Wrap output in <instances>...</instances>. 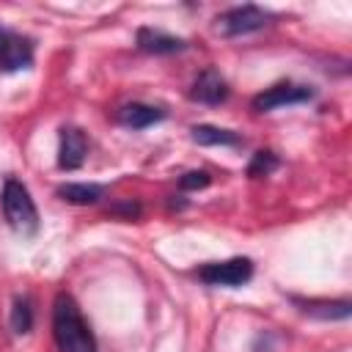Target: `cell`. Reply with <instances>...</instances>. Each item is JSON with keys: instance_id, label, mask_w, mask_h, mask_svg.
Returning a JSON list of instances; mask_svg holds the SVG:
<instances>
[{"instance_id": "1", "label": "cell", "mask_w": 352, "mask_h": 352, "mask_svg": "<svg viewBox=\"0 0 352 352\" xmlns=\"http://www.w3.org/2000/svg\"><path fill=\"white\" fill-rule=\"evenodd\" d=\"M52 336L58 352H96V338L72 294L60 292L52 305Z\"/></svg>"}, {"instance_id": "2", "label": "cell", "mask_w": 352, "mask_h": 352, "mask_svg": "<svg viewBox=\"0 0 352 352\" xmlns=\"http://www.w3.org/2000/svg\"><path fill=\"white\" fill-rule=\"evenodd\" d=\"M0 204H3V214H6V223L22 234V236H33L38 231V209L28 192V187L16 179H8L3 184V195H0Z\"/></svg>"}, {"instance_id": "3", "label": "cell", "mask_w": 352, "mask_h": 352, "mask_svg": "<svg viewBox=\"0 0 352 352\" xmlns=\"http://www.w3.org/2000/svg\"><path fill=\"white\" fill-rule=\"evenodd\" d=\"M270 19L272 16L264 8L248 3V6H236V8H228V11L217 14L214 28L223 36H248V33H256V30L267 28Z\"/></svg>"}, {"instance_id": "4", "label": "cell", "mask_w": 352, "mask_h": 352, "mask_svg": "<svg viewBox=\"0 0 352 352\" xmlns=\"http://www.w3.org/2000/svg\"><path fill=\"white\" fill-rule=\"evenodd\" d=\"M198 278L209 286L236 289V286H245L253 278V261L245 258V256H234V258H226V261H212V264H204L198 270Z\"/></svg>"}, {"instance_id": "5", "label": "cell", "mask_w": 352, "mask_h": 352, "mask_svg": "<svg viewBox=\"0 0 352 352\" xmlns=\"http://www.w3.org/2000/svg\"><path fill=\"white\" fill-rule=\"evenodd\" d=\"M314 99V88L300 85V82H275L270 88H264L261 94L253 96V110L258 113H270L275 107H286V104H302Z\"/></svg>"}, {"instance_id": "6", "label": "cell", "mask_w": 352, "mask_h": 352, "mask_svg": "<svg viewBox=\"0 0 352 352\" xmlns=\"http://www.w3.org/2000/svg\"><path fill=\"white\" fill-rule=\"evenodd\" d=\"M33 63V41L11 28L0 25V72L11 74Z\"/></svg>"}, {"instance_id": "7", "label": "cell", "mask_w": 352, "mask_h": 352, "mask_svg": "<svg viewBox=\"0 0 352 352\" xmlns=\"http://www.w3.org/2000/svg\"><path fill=\"white\" fill-rule=\"evenodd\" d=\"M88 154V138L77 126H63L60 129V148H58V165L63 170H77L85 162Z\"/></svg>"}, {"instance_id": "8", "label": "cell", "mask_w": 352, "mask_h": 352, "mask_svg": "<svg viewBox=\"0 0 352 352\" xmlns=\"http://www.w3.org/2000/svg\"><path fill=\"white\" fill-rule=\"evenodd\" d=\"M190 99H195L201 104H220V102H226L228 99V82H226V77L217 69H204L195 77L192 88H190Z\"/></svg>"}, {"instance_id": "9", "label": "cell", "mask_w": 352, "mask_h": 352, "mask_svg": "<svg viewBox=\"0 0 352 352\" xmlns=\"http://www.w3.org/2000/svg\"><path fill=\"white\" fill-rule=\"evenodd\" d=\"M138 47L143 52H154V55H170V52H182L187 50V41L154 28H140L138 30Z\"/></svg>"}, {"instance_id": "10", "label": "cell", "mask_w": 352, "mask_h": 352, "mask_svg": "<svg viewBox=\"0 0 352 352\" xmlns=\"http://www.w3.org/2000/svg\"><path fill=\"white\" fill-rule=\"evenodd\" d=\"M165 118V110L162 107H154V104H143V102H129L118 110V121L129 129H146L151 124H160Z\"/></svg>"}, {"instance_id": "11", "label": "cell", "mask_w": 352, "mask_h": 352, "mask_svg": "<svg viewBox=\"0 0 352 352\" xmlns=\"http://www.w3.org/2000/svg\"><path fill=\"white\" fill-rule=\"evenodd\" d=\"M300 305L302 314L314 316V319H346L352 314V302L349 300H336V302H327V300H294Z\"/></svg>"}, {"instance_id": "12", "label": "cell", "mask_w": 352, "mask_h": 352, "mask_svg": "<svg viewBox=\"0 0 352 352\" xmlns=\"http://www.w3.org/2000/svg\"><path fill=\"white\" fill-rule=\"evenodd\" d=\"M192 140L198 146H239V135L223 126H212V124H195L192 129Z\"/></svg>"}, {"instance_id": "13", "label": "cell", "mask_w": 352, "mask_h": 352, "mask_svg": "<svg viewBox=\"0 0 352 352\" xmlns=\"http://www.w3.org/2000/svg\"><path fill=\"white\" fill-rule=\"evenodd\" d=\"M55 192H58V198L66 201V204L88 206V204H96V201L104 195V187H102V184H60Z\"/></svg>"}, {"instance_id": "14", "label": "cell", "mask_w": 352, "mask_h": 352, "mask_svg": "<svg viewBox=\"0 0 352 352\" xmlns=\"http://www.w3.org/2000/svg\"><path fill=\"white\" fill-rule=\"evenodd\" d=\"M33 327V305L28 297H16L14 305H11V330L16 336L28 333Z\"/></svg>"}, {"instance_id": "15", "label": "cell", "mask_w": 352, "mask_h": 352, "mask_svg": "<svg viewBox=\"0 0 352 352\" xmlns=\"http://www.w3.org/2000/svg\"><path fill=\"white\" fill-rule=\"evenodd\" d=\"M275 168H278V157L270 148H261V151L253 154V160L248 165V176H253V179L256 176H270Z\"/></svg>"}, {"instance_id": "16", "label": "cell", "mask_w": 352, "mask_h": 352, "mask_svg": "<svg viewBox=\"0 0 352 352\" xmlns=\"http://www.w3.org/2000/svg\"><path fill=\"white\" fill-rule=\"evenodd\" d=\"M209 173L206 170H190V173H184L182 179H179V187L182 190H204V187H209Z\"/></svg>"}]
</instances>
